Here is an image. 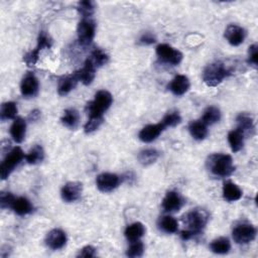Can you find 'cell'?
<instances>
[{
    "label": "cell",
    "instance_id": "cell-24",
    "mask_svg": "<svg viewBox=\"0 0 258 258\" xmlns=\"http://www.w3.org/2000/svg\"><path fill=\"white\" fill-rule=\"evenodd\" d=\"M11 209L14 211V213L18 216H25L28 215L32 212V205L29 202V200H27L24 197H18L15 198Z\"/></svg>",
    "mask_w": 258,
    "mask_h": 258
},
{
    "label": "cell",
    "instance_id": "cell-18",
    "mask_svg": "<svg viewBox=\"0 0 258 258\" xmlns=\"http://www.w3.org/2000/svg\"><path fill=\"white\" fill-rule=\"evenodd\" d=\"M182 207V200L176 192H169L163 200V209L168 213H174Z\"/></svg>",
    "mask_w": 258,
    "mask_h": 258
},
{
    "label": "cell",
    "instance_id": "cell-21",
    "mask_svg": "<svg viewBox=\"0 0 258 258\" xmlns=\"http://www.w3.org/2000/svg\"><path fill=\"white\" fill-rule=\"evenodd\" d=\"M61 121L64 126L70 129L77 128L80 122V114L75 108H69L64 111V114L61 118Z\"/></svg>",
    "mask_w": 258,
    "mask_h": 258
},
{
    "label": "cell",
    "instance_id": "cell-38",
    "mask_svg": "<svg viewBox=\"0 0 258 258\" xmlns=\"http://www.w3.org/2000/svg\"><path fill=\"white\" fill-rule=\"evenodd\" d=\"M40 53H41V51H40L38 48H35L34 50L28 52L27 54H25V55L23 56V62H24L28 67L34 66L36 63H38V61H39Z\"/></svg>",
    "mask_w": 258,
    "mask_h": 258
},
{
    "label": "cell",
    "instance_id": "cell-7",
    "mask_svg": "<svg viewBox=\"0 0 258 258\" xmlns=\"http://www.w3.org/2000/svg\"><path fill=\"white\" fill-rule=\"evenodd\" d=\"M122 178L111 172H103L99 174L96 178V185L100 192L102 193H110L114 191L121 182Z\"/></svg>",
    "mask_w": 258,
    "mask_h": 258
},
{
    "label": "cell",
    "instance_id": "cell-26",
    "mask_svg": "<svg viewBox=\"0 0 258 258\" xmlns=\"http://www.w3.org/2000/svg\"><path fill=\"white\" fill-rule=\"evenodd\" d=\"M189 130L191 135L196 140H204L208 135V128L207 125L202 122L201 120L192 121L189 125Z\"/></svg>",
    "mask_w": 258,
    "mask_h": 258
},
{
    "label": "cell",
    "instance_id": "cell-27",
    "mask_svg": "<svg viewBox=\"0 0 258 258\" xmlns=\"http://www.w3.org/2000/svg\"><path fill=\"white\" fill-rule=\"evenodd\" d=\"M160 158V153L155 149L143 150L138 155V161L143 167H149L155 164Z\"/></svg>",
    "mask_w": 258,
    "mask_h": 258
},
{
    "label": "cell",
    "instance_id": "cell-44",
    "mask_svg": "<svg viewBox=\"0 0 258 258\" xmlns=\"http://www.w3.org/2000/svg\"><path fill=\"white\" fill-rule=\"evenodd\" d=\"M40 115H41V112L39 111V110H33V111L30 112L28 118H29L31 121H35V120L39 119Z\"/></svg>",
    "mask_w": 258,
    "mask_h": 258
},
{
    "label": "cell",
    "instance_id": "cell-29",
    "mask_svg": "<svg viewBox=\"0 0 258 258\" xmlns=\"http://www.w3.org/2000/svg\"><path fill=\"white\" fill-rule=\"evenodd\" d=\"M45 159V151L43 146L36 144L26 154L25 160L29 165L41 164Z\"/></svg>",
    "mask_w": 258,
    "mask_h": 258
},
{
    "label": "cell",
    "instance_id": "cell-43",
    "mask_svg": "<svg viewBox=\"0 0 258 258\" xmlns=\"http://www.w3.org/2000/svg\"><path fill=\"white\" fill-rule=\"evenodd\" d=\"M95 256H96V249L91 245H87L83 247L78 254V257H95Z\"/></svg>",
    "mask_w": 258,
    "mask_h": 258
},
{
    "label": "cell",
    "instance_id": "cell-28",
    "mask_svg": "<svg viewBox=\"0 0 258 258\" xmlns=\"http://www.w3.org/2000/svg\"><path fill=\"white\" fill-rule=\"evenodd\" d=\"M210 249L216 254H226L231 249V243L228 238L220 237L211 242Z\"/></svg>",
    "mask_w": 258,
    "mask_h": 258
},
{
    "label": "cell",
    "instance_id": "cell-40",
    "mask_svg": "<svg viewBox=\"0 0 258 258\" xmlns=\"http://www.w3.org/2000/svg\"><path fill=\"white\" fill-rule=\"evenodd\" d=\"M15 197L11 193L2 192L0 194V207H1V209H11Z\"/></svg>",
    "mask_w": 258,
    "mask_h": 258
},
{
    "label": "cell",
    "instance_id": "cell-2",
    "mask_svg": "<svg viewBox=\"0 0 258 258\" xmlns=\"http://www.w3.org/2000/svg\"><path fill=\"white\" fill-rule=\"evenodd\" d=\"M208 170L217 176L226 177L235 172L232 157L224 154L211 155L206 162Z\"/></svg>",
    "mask_w": 258,
    "mask_h": 258
},
{
    "label": "cell",
    "instance_id": "cell-4",
    "mask_svg": "<svg viewBox=\"0 0 258 258\" xmlns=\"http://www.w3.org/2000/svg\"><path fill=\"white\" fill-rule=\"evenodd\" d=\"M230 75L222 63H212L203 72V81L208 87H217Z\"/></svg>",
    "mask_w": 258,
    "mask_h": 258
},
{
    "label": "cell",
    "instance_id": "cell-41",
    "mask_svg": "<svg viewBox=\"0 0 258 258\" xmlns=\"http://www.w3.org/2000/svg\"><path fill=\"white\" fill-rule=\"evenodd\" d=\"M248 63L254 68L257 67L258 63V46L256 44L249 47L248 50Z\"/></svg>",
    "mask_w": 258,
    "mask_h": 258
},
{
    "label": "cell",
    "instance_id": "cell-20",
    "mask_svg": "<svg viewBox=\"0 0 258 258\" xmlns=\"http://www.w3.org/2000/svg\"><path fill=\"white\" fill-rule=\"evenodd\" d=\"M25 133H26V121L21 117L15 118L13 123L10 126V135L12 139L16 143H21L25 138Z\"/></svg>",
    "mask_w": 258,
    "mask_h": 258
},
{
    "label": "cell",
    "instance_id": "cell-10",
    "mask_svg": "<svg viewBox=\"0 0 258 258\" xmlns=\"http://www.w3.org/2000/svg\"><path fill=\"white\" fill-rule=\"evenodd\" d=\"M83 192V185L80 181H69L62 188V199L67 203L76 202L80 199Z\"/></svg>",
    "mask_w": 258,
    "mask_h": 258
},
{
    "label": "cell",
    "instance_id": "cell-12",
    "mask_svg": "<svg viewBox=\"0 0 258 258\" xmlns=\"http://www.w3.org/2000/svg\"><path fill=\"white\" fill-rule=\"evenodd\" d=\"M20 91L24 97H33L39 92V81L32 73H27L20 84Z\"/></svg>",
    "mask_w": 258,
    "mask_h": 258
},
{
    "label": "cell",
    "instance_id": "cell-22",
    "mask_svg": "<svg viewBox=\"0 0 258 258\" xmlns=\"http://www.w3.org/2000/svg\"><path fill=\"white\" fill-rule=\"evenodd\" d=\"M242 197L241 189L232 181H227L223 186V198L227 202H236Z\"/></svg>",
    "mask_w": 258,
    "mask_h": 258
},
{
    "label": "cell",
    "instance_id": "cell-11",
    "mask_svg": "<svg viewBox=\"0 0 258 258\" xmlns=\"http://www.w3.org/2000/svg\"><path fill=\"white\" fill-rule=\"evenodd\" d=\"M225 38L228 41V43L233 47L240 46L246 36V32L244 28L237 24H230L225 29Z\"/></svg>",
    "mask_w": 258,
    "mask_h": 258
},
{
    "label": "cell",
    "instance_id": "cell-13",
    "mask_svg": "<svg viewBox=\"0 0 258 258\" xmlns=\"http://www.w3.org/2000/svg\"><path fill=\"white\" fill-rule=\"evenodd\" d=\"M96 69L97 68L94 65V63L92 62V60L90 58H88L85 61V64H84L83 68L76 72L79 81L82 82L86 86L90 85L94 81V79H95Z\"/></svg>",
    "mask_w": 258,
    "mask_h": 258
},
{
    "label": "cell",
    "instance_id": "cell-16",
    "mask_svg": "<svg viewBox=\"0 0 258 258\" xmlns=\"http://www.w3.org/2000/svg\"><path fill=\"white\" fill-rule=\"evenodd\" d=\"M67 243V235L61 229H53L46 237V244L53 250L62 249Z\"/></svg>",
    "mask_w": 258,
    "mask_h": 258
},
{
    "label": "cell",
    "instance_id": "cell-32",
    "mask_svg": "<svg viewBox=\"0 0 258 258\" xmlns=\"http://www.w3.org/2000/svg\"><path fill=\"white\" fill-rule=\"evenodd\" d=\"M16 114L17 106L14 102H5L1 105V109H0V119L2 121L15 119Z\"/></svg>",
    "mask_w": 258,
    "mask_h": 258
},
{
    "label": "cell",
    "instance_id": "cell-36",
    "mask_svg": "<svg viewBox=\"0 0 258 258\" xmlns=\"http://www.w3.org/2000/svg\"><path fill=\"white\" fill-rule=\"evenodd\" d=\"M143 252H144V245L141 241L138 240V241L131 242V245L127 249L126 255L128 257H140L142 256Z\"/></svg>",
    "mask_w": 258,
    "mask_h": 258
},
{
    "label": "cell",
    "instance_id": "cell-42",
    "mask_svg": "<svg viewBox=\"0 0 258 258\" xmlns=\"http://www.w3.org/2000/svg\"><path fill=\"white\" fill-rule=\"evenodd\" d=\"M157 42L156 40V36L152 33V32H144L141 38L139 40V43L141 45H145V46H150V45H153Z\"/></svg>",
    "mask_w": 258,
    "mask_h": 258
},
{
    "label": "cell",
    "instance_id": "cell-3",
    "mask_svg": "<svg viewBox=\"0 0 258 258\" xmlns=\"http://www.w3.org/2000/svg\"><path fill=\"white\" fill-rule=\"evenodd\" d=\"M113 97L111 93L106 90H100L95 94L93 101L89 102L86 106V111L89 118H101L103 114L112 105Z\"/></svg>",
    "mask_w": 258,
    "mask_h": 258
},
{
    "label": "cell",
    "instance_id": "cell-23",
    "mask_svg": "<svg viewBox=\"0 0 258 258\" xmlns=\"http://www.w3.org/2000/svg\"><path fill=\"white\" fill-rule=\"evenodd\" d=\"M144 233H145L144 225L140 222H135L130 224L129 226L126 227L124 231V235L129 242L140 240V238L144 235Z\"/></svg>",
    "mask_w": 258,
    "mask_h": 258
},
{
    "label": "cell",
    "instance_id": "cell-30",
    "mask_svg": "<svg viewBox=\"0 0 258 258\" xmlns=\"http://www.w3.org/2000/svg\"><path fill=\"white\" fill-rule=\"evenodd\" d=\"M220 119H221L220 109L215 106H210L204 111L201 121L208 126L217 123L218 121H220Z\"/></svg>",
    "mask_w": 258,
    "mask_h": 258
},
{
    "label": "cell",
    "instance_id": "cell-19",
    "mask_svg": "<svg viewBox=\"0 0 258 258\" xmlns=\"http://www.w3.org/2000/svg\"><path fill=\"white\" fill-rule=\"evenodd\" d=\"M236 122L238 125V129L244 134V136L246 135H252L254 132V119L253 116L249 113L243 112L240 113L237 118H236Z\"/></svg>",
    "mask_w": 258,
    "mask_h": 258
},
{
    "label": "cell",
    "instance_id": "cell-1",
    "mask_svg": "<svg viewBox=\"0 0 258 258\" xmlns=\"http://www.w3.org/2000/svg\"><path fill=\"white\" fill-rule=\"evenodd\" d=\"M208 221L209 215L203 209H195L188 212L182 217V222L187 226V229L181 231L180 238L183 241H188L194 236L199 235L205 229Z\"/></svg>",
    "mask_w": 258,
    "mask_h": 258
},
{
    "label": "cell",
    "instance_id": "cell-25",
    "mask_svg": "<svg viewBox=\"0 0 258 258\" xmlns=\"http://www.w3.org/2000/svg\"><path fill=\"white\" fill-rule=\"evenodd\" d=\"M244 134L238 128L231 130L228 133V142L233 153H238L242 150V147L244 145Z\"/></svg>",
    "mask_w": 258,
    "mask_h": 258
},
{
    "label": "cell",
    "instance_id": "cell-34",
    "mask_svg": "<svg viewBox=\"0 0 258 258\" xmlns=\"http://www.w3.org/2000/svg\"><path fill=\"white\" fill-rule=\"evenodd\" d=\"M77 10L82 15L83 18H91V16L94 13L95 5L94 2L89 1V0H85V1H80L77 6Z\"/></svg>",
    "mask_w": 258,
    "mask_h": 258
},
{
    "label": "cell",
    "instance_id": "cell-37",
    "mask_svg": "<svg viewBox=\"0 0 258 258\" xmlns=\"http://www.w3.org/2000/svg\"><path fill=\"white\" fill-rule=\"evenodd\" d=\"M52 45H53V41L51 39V36L46 31H41L36 48H38L40 51H43L44 49H50Z\"/></svg>",
    "mask_w": 258,
    "mask_h": 258
},
{
    "label": "cell",
    "instance_id": "cell-14",
    "mask_svg": "<svg viewBox=\"0 0 258 258\" xmlns=\"http://www.w3.org/2000/svg\"><path fill=\"white\" fill-rule=\"evenodd\" d=\"M191 87L190 80L185 75H177L175 76L172 82L169 84L170 91L175 96H182L186 94Z\"/></svg>",
    "mask_w": 258,
    "mask_h": 258
},
{
    "label": "cell",
    "instance_id": "cell-8",
    "mask_svg": "<svg viewBox=\"0 0 258 258\" xmlns=\"http://www.w3.org/2000/svg\"><path fill=\"white\" fill-rule=\"evenodd\" d=\"M157 55L163 62L172 66L178 65L182 60V54L167 44H161L157 47Z\"/></svg>",
    "mask_w": 258,
    "mask_h": 258
},
{
    "label": "cell",
    "instance_id": "cell-39",
    "mask_svg": "<svg viewBox=\"0 0 258 258\" xmlns=\"http://www.w3.org/2000/svg\"><path fill=\"white\" fill-rule=\"evenodd\" d=\"M103 121H104L103 117H101V118H89V120L87 121V123L84 126V131L87 134L96 131L102 125Z\"/></svg>",
    "mask_w": 258,
    "mask_h": 258
},
{
    "label": "cell",
    "instance_id": "cell-17",
    "mask_svg": "<svg viewBox=\"0 0 258 258\" xmlns=\"http://www.w3.org/2000/svg\"><path fill=\"white\" fill-rule=\"evenodd\" d=\"M79 82L78 76L76 72L71 75H66L63 76L59 80V85H58V93L60 96H66L68 95L72 90L76 88L77 84Z\"/></svg>",
    "mask_w": 258,
    "mask_h": 258
},
{
    "label": "cell",
    "instance_id": "cell-31",
    "mask_svg": "<svg viewBox=\"0 0 258 258\" xmlns=\"http://www.w3.org/2000/svg\"><path fill=\"white\" fill-rule=\"evenodd\" d=\"M159 226L160 229L166 233L169 234H172L175 233L178 229V224L177 221L172 217V216H164L161 218L160 222H159Z\"/></svg>",
    "mask_w": 258,
    "mask_h": 258
},
{
    "label": "cell",
    "instance_id": "cell-5",
    "mask_svg": "<svg viewBox=\"0 0 258 258\" xmlns=\"http://www.w3.org/2000/svg\"><path fill=\"white\" fill-rule=\"evenodd\" d=\"M23 159H25V156L20 147L16 146L12 149L1 163V166H0V176H1V179H6Z\"/></svg>",
    "mask_w": 258,
    "mask_h": 258
},
{
    "label": "cell",
    "instance_id": "cell-9",
    "mask_svg": "<svg viewBox=\"0 0 258 258\" xmlns=\"http://www.w3.org/2000/svg\"><path fill=\"white\" fill-rule=\"evenodd\" d=\"M232 236L237 244H248L255 239L256 229L251 224H239L233 229Z\"/></svg>",
    "mask_w": 258,
    "mask_h": 258
},
{
    "label": "cell",
    "instance_id": "cell-35",
    "mask_svg": "<svg viewBox=\"0 0 258 258\" xmlns=\"http://www.w3.org/2000/svg\"><path fill=\"white\" fill-rule=\"evenodd\" d=\"M90 59L92 60V62L96 66V68H100V67L106 65L109 61L108 55L105 52H103L101 49H95L92 52Z\"/></svg>",
    "mask_w": 258,
    "mask_h": 258
},
{
    "label": "cell",
    "instance_id": "cell-6",
    "mask_svg": "<svg viewBox=\"0 0 258 258\" xmlns=\"http://www.w3.org/2000/svg\"><path fill=\"white\" fill-rule=\"evenodd\" d=\"M96 32V24L91 18H83L77 28L78 40L82 46H89L94 38Z\"/></svg>",
    "mask_w": 258,
    "mask_h": 258
},
{
    "label": "cell",
    "instance_id": "cell-15",
    "mask_svg": "<svg viewBox=\"0 0 258 258\" xmlns=\"http://www.w3.org/2000/svg\"><path fill=\"white\" fill-rule=\"evenodd\" d=\"M164 130L165 127L162 125L161 122L158 124H150V125H146L140 130L138 137L142 142L150 143L156 140Z\"/></svg>",
    "mask_w": 258,
    "mask_h": 258
},
{
    "label": "cell",
    "instance_id": "cell-33",
    "mask_svg": "<svg viewBox=\"0 0 258 258\" xmlns=\"http://www.w3.org/2000/svg\"><path fill=\"white\" fill-rule=\"evenodd\" d=\"M181 122V117L178 111H171L165 115L163 120L161 121L162 125L166 128L168 127H175Z\"/></svg>",
    "mask_w": 258,
    "mask_h": 258
}]
</instances>
